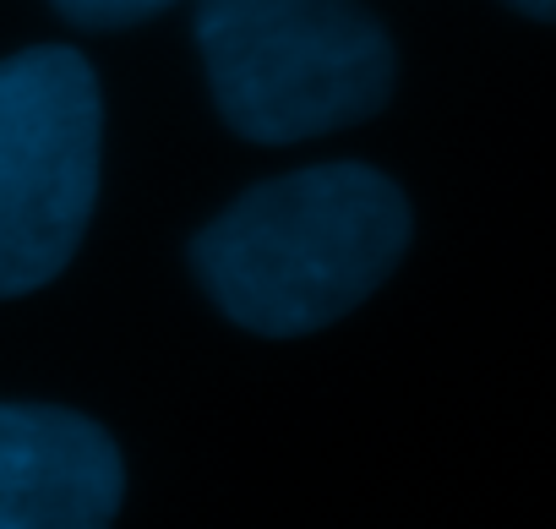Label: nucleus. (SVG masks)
I'll return each mask as SVG.
<instances>
[{
	"mask_svg": "<svg viewBox=\"0 0 556 529\" xmlns=\"http://www.w3.org/2000/svg\"><path fill=\"white\" fill-rule=\"evenodd\" d=\"M409 245V202L371 164H317L251 186L191 245L213 306L267 339L355 312Z\"/></svg>",
	"mask_w": 556,
	"mask_h": 529,
	"instance_id": "obj_1",
	"label": "nucleus"
},
{
	"mask_svg": "<svg viewBox=\"0 0 556 529\" xmlns=\"http://www.w3.org/2000/svg\"><path fill=\"white\" fill-rule=\"evenodd\" d=\"M213 104L251 142L328 137L393 93V39L355 0H202Z\"/></svg>",
	"mask_w": 556,
	"mask_h": 529,
	"instance_id": "obj_2",
	"label": "nucleus"
},
{
	"mask_svg": "<svg viewBox=\"0 0 556 529\" xmlns=\"http://www.w3.org/2000/svg\"><path fill=\"white\" fill-rule=\"evenodd\" d=\"M99 77L77 50L0 61V301L77 256L99 197Z\"/></svg>",
	"mask_w": 556,
	"mask_h": 529,
	"instance_id": "obj_3",
	"label": "nucleus"
},
{
	"mask_svg": "<svg viewBox=\"0 0 556 529\" xmlns=\"http://www.w3.org/2000/svg\"><path fill=\"white\" fill-rule=\"evenodd\" d=\"M126 496L104 426L55 404H0V529H110Z\"/></svg>",
	"mask_w": 556,
	"mask_h": 529,
	"instance_id": "obj_4",
	"label": "nucleus"
},
{
	"mask_svg": "<svg viewBox=\"0 0 556 529\" xmlns=\"http://www.w3.org/2000/svg\"><path fill=\"white\" fill-rule=\"evenodd\" d=\"M164 7H175V0H55V12L77 28H131Z\"/></svg>",
	"mask_w": 556,
	"mask_h": 529,
	"instance_id": "obj_5",
	"label": "nucleus"
},
{
	"mask_svg": "<svg viewBox=\"0 0 556 529\" xmlns=\"http://www.w3.org/2000/svg\"><path fill=\"white\" fill-rule=\"evenodd\" d=\"M507 7H518L523 17H534V23H545V17L556 12V0H507Z\"/></svg>",
	"mask_w": 556,
	"mask_h": 529,
	"instance_id": "obj_6",
	"label": "nucleus"
}]
</instances>
